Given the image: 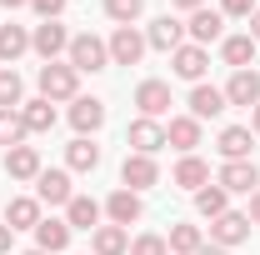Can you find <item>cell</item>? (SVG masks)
Returning <instances> with one entry per match:
<instances>
[{
  "mask_svg": "<svg viewBox=\"0 0 260 255\" xmlns=\"http://www.w3.org/2000/svg\"><path fill=\"white\" fill-rule=\"evenodd\" d=\"M65 245H70V225H65V220H40V225H35V250L60 255Z\"/></svg>",
  "mask_w": 260,
  "mask_h": 255,
  "instance_id": "24",
  "label": "cell"
},
{
  "mask_svg": "<svg viewBox=\"0 0 260 255\" xmlns=\"http://www.w3.org/2000/svg\"><path fill=\"white\" fill-rule=\"evenodd\" d=\"M30 50V30L25 25H0V60H20Z\"/></svg>",
  "mask_w": 260,
  "mask_h": 255,
  "instance_id": "29",
  "label": "cell"
},
{
  "mask_svg": "<svg viewBox=\"0 0 260 255\" xmlns=\"http://www.w3.org/2000/svg\"><path fill=\"white\" fill-rule=\"evenodd\" d=\"M0 145H5V150L25 145V120H20V110H0Z\"/></svg>",
  "mask_w": 260,
  "mask_h": 255,
  "instance_id": "31",
  "label": "cell"
},
{
  "mask_svg": "<svg viewBox=\"0 0 260 255\" xmlns=\"http://www.w3.org/2000/svg\"><path fill=\"white\" fill-rule=\"evenodd\" d=\"M170 255H195L200 245H205V235H200V225H170Z\"/></svg>",
  "mask_w": 260,
  "mask_h": 255,
  "instance_id": "30",
  "label": "cell"
},
{
  "mask_svg": "<svg viewBox=\"0 0 260 255\" xmlns=\"http://www.w3.org/2000/svg\"><path fill=\"white\" fill-rule=\"evenodd\" d=\"M225 100H230V105H250V110H255V105H260V70H235L230 85H225Z\"/></svg>",
  "mask_w": 260,
  "mask_h": 255,
  "instance_id": "15",
  "label": "cell"
},
{
  "mask_svg": "<svg viewBox=\"0 0 260 255\" xmlns=\"http://www.w3.org/2000/svg\"><path fill=\"white\" fill-rule=\"evenodd\" d=\"M5 225H10V230H35V225H40V200L15 195V200L5 205Z\"/></svg>",
  "mask_w": 260,
  "mask_h": 255,
  "instance_id": "23",
  "label": "cell"
},
{
  "mask_svg": "<svg viewBox=\"0 0 260 255\" xmlns=\"http://www.w3.org/2000/svg\"><path fill=\"white\" fill-rule=\"evenodd\" d=\"M10 235H15V230H10V225H5V220H0V255H5V250H10Z\"/></svg>",
  "mask_w": 260,
  "mask_h": 255,
  "instance_id": "38",
  "label": "cell"
},
{
  "mask_svg": "<svg viewBox=\"0 0 260 255\" xmlns=\"http://www.w3.org/2000/svg\"><path fill=\"white\" fill-rule=\"evenodd\" d=\"M120 180H125V190H150L155 180H160V170H155V155H125V165H120Z\"/></svg>",
  "mask_w": 260,
  "mask_h": 255,
  "instance_id": "9",
  "label": "cell"
},
{
  "mask_svg": "<svg viewBox=\"0 0 260 255\" xmlns=\"http://www.w3.org/2000/svg\"><path fill=\"white\" fill-rule=\"evenodd\" d=\"M65 225H70V230H100V205L90 195H75V200L65 205Z\"/></svg>",
  "mask_w": 260,
  "mask_h": 255,
  "instance_id": "22",
  "label": "cell"
},
{
  "mask_svg": "<svg viewBox=\"0 0 260 255\" xmlns=\"http://www.w3.org/2000/svg\"><path fill=\"white\" fill-rule=\"evenodd\" d=\"M215 185L225 195H250L260 185V170H255V160H225L220 165V175H215Z\"/></svg>",
  "mask_w": 260,
  "mask_h": 255,
  "instance_id": "3",
  "label": "cell"
},
{
  "mask_svg": "<svg viewBox=\"0 0 260 255\" xmlns=\"http://www.w3.org/2000/svg\"><path fill=\"white\" fill-rule=\"evenodd\" d=\"M180 40H185V25L175 20V15H160L155 25H150V35H145V45H155V50H180Z\"/></svg>",
  "mask_w": 260,
  "mask_h": 255,
  "instance_id": "19",
  "label": "cell"
},
{
  "mask_svg": "<svg viewBox=\"0 0 260 255\" xmlns=\"http://www.w3.org/2000/svg\"><path fill=\"white\" fill-rule=\"evenodd\" d=\"M250 135H260V105L250 110Z\"/></svg>",
  "mask_w": 260,
  "mask_h": 255,
  "instance_id": "43",
  "label": "cell"
},
{
  "mask_svg": "<svg viewBox=\"0 0 260 255\" xmlns=\"http://www.w3.org/2000/svg\"><path fill=\"white\" fill-rule=\"evenodd\" d=\"M185 30H190L195 45H210V40H220V30H225V15L200 5V10H190V25H185Z\"/></svg>",
  "mask_w": 260,
  "mask_h": 255,
  "instance_id": "16",
  "label": "cell"
},
{
  "mask_svg": "<svg viewBox=\"0 0 260 255\" xmlns=\"http://www.w3.org/2000/svg\"><path fill=\"white\" fill-rule=\"evenodd\" d=\"M0 5H5V10H20V5H30V0H0Z\"/></svg>",
  "mask_w": 260,
  "mask_h": 255,
  "instance_id": "44",
  "label": "cell"
},
{
  "mask_svg": "<svg viewBox=\"0 0 260 255\" xmlns=\"http://www.w3.org/2000/svg\"><path fill=\"white\" fill-rule=\"evenodd\" d=\"M65 165H70V170H95L100 165V145L90 135H75V140L65 145Z\"/></svg>",
  "mask_w": 260,
  "mask_h": 255,
  "instance_id": "26",
  "label": "cell"
},
{
  "mask_svg": "<svg viewBox=\"0 0 260 255\" xmlns=\"http://www.w3.org/2000/svg\"><path fill=\"white\" fill-rule=\"evenodd\" d=\"M90 245H95V255H125L130 250V235H125V225H100Z\"/></svg>",
  "mask_w": 260,
  "mask_h": 255,
  "instance_id": "28",
  "label": "cell"
},
{
  "mask_svg": "<svg viewBox=\"0 0 260 255\" xmlns=\"http://www.w3.org/2000/svg\"><path fill=\"white\" fill-rule=\"evenodd\" d=\"M35 190H40L45 205H70V200H75L70 175H65V170H40V175H35Z\"/></svg>",
  "mask_w": 260,
  "mask_h": 255,
  "instance_id": "11",
  "label": "cell"
},
{
  "mask_svg": "<svg viewBox=\"0 0 260 255\" xmlns=\"http://www.w3.org/2000/svg\"><path fill=\"white\" fill-rule=\"evenodd\" d=\"M30 50H35L45 65H50L60 50H70V35H65V25H60V20H40V25H35V35H30Z\"/></svg>",
  "mask_w": 260,
  "mask_h": 255,
  "instance_id": "4",
  "label": "cell"
},
{
  "mask_svg": "<svg viewBox=\"0 0 260 255\" xmlns=\"http://www.w3.org/2000/svg\"><path fill=\"white\" fill-rule=\"evenodd\" d=\"M20 90H25L20 75L5 65V70H0V110H15V105H20Z\"/></svg>",
  "mask_w": 260,
  "mask_h": 255,
  "instance_id": "33",
  "label": "cell"
},
{
  "mask_svg": "<svg viewBox=\"0 0 260 255\" xmlns=\"http://www.w3.org/2000/svg\"><path fill=\"white\" fill-rule=\"evenodd\" d=\"M225 105H230V100H225V90H215V85H205V80H200V85L190 90V115H195V120H215Z\"/></svg>",
  "mask_w": 260,
  "mask_h": 255,
  "instance_id": "17",
  "label": "cell"
},
{
  "mask_svg": "<svg viewBox=\"0 0 260 255\" xmlns=\"http://www.w3.org/2000/svg\"><path fill=\"white\" fill-rule=\"evenodd\" d=\"M195 210H200L205 220L225 215V190H220V185H205V190H195Z\"/></svg>",
  "mask_w": 260,
  "mask_h": 255,
  "instance_id": "32",
  "label": "cell"
},
{
  "mask_svg": "<svg viewBox=\"0 0 260 255\" xmlns=\"http://www.w3.org/2000/svg\"><path fill=\"white\" fill-rule=\"evenodd\" d=\"M170 5H180V10H200L205 0H170Z\"/></svg>",
  "mask_w": 260,
  "mask_h": 255,
  "instance_id": "42",
  "label": "cell"
},
{
  "mask_svg": "<svg viewBox=\"0 0 260 255\" xmlns=\"http://www.w3.org/2000/svg\"><path fill=\"white\" fill-rule=\"evenodd\" d=\"M250 140H255V135H250L245 125H225V130H220V145H215V150H220L225 160H250Z\"/></svg>",
  "mask_w": 260,
  "mask_h": 255,
  "instance_id": "27",
  "label": "cell"
},
{
  "mask_svg": "<svg viewBox=\"0 0 260 255\" xmlns=\"http://www.w3.org/2000/svg\"><path fill=\"white\" fill-rule=\"evenodd\" d=\"M165 145H175L180 155H195V145H200V120H195V115H175V120L165 125Z\"/></svg>",
  "mask_w": 260,
  "mask_h": 255,
  "instance_id": "13",
  "label": "cell"
},
{
  "mask_svg": "<svg viewBox=\"0 0 260 255\" xmlns=\"http://www.w3.org/2000/svg\"><path fill=\"white\" fill-rule=\"evenodd\" d=\"M250 225H260V190H255V200H250Z\"/></svg>",
  "mask_w": 260,
  "mask_h": 255,
  "instance_id": "41",
  "label": "cell"
},
{
  "mask_svg": "<svg viewBox=\"0 0 260 255\" xmlns=\"http://www.w3.org/2000/svg\"><path fill=\"white\" fill-rule=\"evenodd\" d=\"M30 10H35V15H40V20H60L65 0H30Z\"/></svg>",
  "mask_w": 260,
  "mask_h": 255,
  "instance_id": "36",
  "label": "cell"
},
{
  "mask_svg": "<svg viewBox=\"0 0 260 255\" xmlns=\"http://www.w3.org/2000/svg\"><path fill=\"white\" fill-rule=\"evenodd\" d=\"M75 85H80V70H75V65L70 60H50V65H40V95L50 100V105H55V100H75Z\"/></svg>",
  "mask_w": 260,
  "mask_h": 255,
  "instance_id": "1",
  "label": "cell"
},
{
  "mask_svg": "<svg viewBox=\"0 0 260 255\" xmlns=\"http://www.w3.org/2000/svg\"><path fill=\"white\" fill-rule=\"evenodd\" d=\"M250 40L260 45V5H255V15H250Z\"/></svg>",
  "mask_w": 260,
  "mask_h": 255,
  "instance_id": "39",
  "label": "cell"
},
{
  "mask_svg": "<svg viewBox=\"0 0 260 255\" xmlns=\"http://www.w3.org/2000/svg\"><path fill=\"white\" fill-rule=\"evenodd\" d=\"M180 190H205V180H210V165L200 155H180V165H175V175H170Z\"/></svg>",
  "mask_w": 260,
  "mask_h": 255,
  "instance_id": "21",
  "label": "cell"
},
{
  "mask_svg": "<svg viewBox=\"0 0 260 255\" xmlns=\"http://www.w3.org/2000/svg\"><path fill=\"white\" fill-rule=\"evenodd\" d=\"M210 240L215 245H240V240H250V215H240V210H225V215H215L210 220Z\"/></svg>",
  "mask_w": 260,
  "mask_h": 255,
  "instance_id": "6",
  "label": "cell"
},
{
  "mask_svg": "<svg viewBox=\"0 0 260 255\" xmlns=\"http://www.w3.org/2000/svg\"><path fill=\"white\" fill-rule=\"evenodd\" d=\"M105 215H110V225H135L140 215H145V205H140V195H135V190L120 185V190L105 200Z\"/></svg>",
  "mask_w": 260,
  "mask_h": 255,
  "instance_id": "14",
  "label": "cell"
},
{
  "mask_svg": "<svg viewBox=\"0 0 260 255\" xmlns=\"http://www.w3.org/2000/svg\"><path fill=\"white\" fill-rule=\"evenodd\" d=\"M25 255H45V250H25Z\"/></svg>",
  "mask_w": 260,
  "mask_h": 255,
  "instance_id": "45",
  "label": "cell"
},
{
  "mask_svg": "<svg viewBox=\"0 0 260 255\" xmlns=\"http://www.w3.org/2000/svg\"><path fill=\"white\" fill-rule=\"evenodd\" d=\"M140 55H145V35L135 25H115V35H110V65H140Z\"/></svg>",
  "mask_w": 260,
  "mask_h": 255,
  "instance_id": "5",
  "label": "cell"
},
{
  "mask_svg": "<svg viewBox=\"0 0 260 255\" xmlns=\"http://www.w3.org/2000/svg\"><path fill=\"white\" fill-rule=\"evenodd\" d=\"M5 170H10V180H35L45 165H40L35 145H15V150H5Z\"/></svg>",
  "mask_w": 260,
  "mask_h": 255,
  "instance_id": "18",
  "label": "cell"
},
{
  "mask_svg": "<svg viewBox=\"0 0 260 255\" xmlns=\"http://www.w3.org/2000/svg\"><path fill=\"white\" fill-rule=\"evenodd\" d=\"M135 110H140L145 120H160L165 110H170V85H165V80H140V90H135Z\"/></svg>",
  "mask_w": 260,
  "mask_h": 255,
  "instance_id": "7",
  "label": "cell"
},
{
  "mask_svg": "<svg viewBox=\"0 0 260 255\" xmlns=\"http://www.w3.org/2000/svg\"><path fill=\"white\" fill-rule=\"evenodd\" d=\"M125 140L135 145V155H155V150H165V125L160 120H130V130H125Z\"/></svg>",
  "mask_w": 260,
  "mask_h": 255,
  "instance_id": "8",
  "label": "cell"
},
{
  "mask_svg": "<svg viewBox=\"0 0 260 255\" xmlns=\"http://www.w3.org/2000/svg\"><path fill=\"white\" fill-rule=\"evenodd\" d=\"M130 255H170V245H165V235H135Z\"/></svg>",
  "mask_w": 260,
  "mask_h": 255,
  "instance_id": "35",
  "label": "cell"
},
{
  "mask_svg": "<svg viewBox=\"0 0 260 255\" xmlns=\"http://www.w3.org/2000/svg\"><path fill=\"white\" fill-rule=\"evenodd\" d=\"M20 120H25V135H45V130H55V105L45 95L25 100V105H20Z\"/></svg>",
  "mask_w": 260,
  "mask_h": 255,
  "instance_id": "20",
  "label": "cell"
},
{
  "mask_svg": "<svg viewBox=\"0 0 260 255\" xmlns=\"http://www.w3.org/2000/svg\"><path fill=\"white\" fill-rule=\"evenodd\" d=\"M220 60L235 65V70H250V65H255V40H250V35H230V40H220Z\"/></svg>",
  "mask_w": 260,
  "mask_h": 255,
  "instance_id": "25",
  "label": "cell"
},
{
  "mask_svg": "<svg viewBox=\"0 0 260 255\" xmlns=\"http://www.w3.org/2000/svg\"><path fill=\"white\" fill-rule=\"evenodd\" d=\"M140 10H145V0H105V15H110L115 25H130Z\"/></svg>",
  "mask_w": 260,
  "mask_h": 255,
  "instance_id": "34",
  "label": "cell"
},
{
  "mask_svg": "<svg viewBox=\"0 0 260 255\" xmlns=\"http://www.w3.org/2000/svg\"><path fill=\"white\" fill-rule=\"evenodd\" d=\"M220 15H255V0H220Z\"/></svg>",
  "mask_w": 260,
  "mask_h": 255,
  "instance_id": "37",
  "label": "cell"
},
{
  "mask_svg": "<svg viewBox=\"0 0 260 255\" xmlns=\"http://www.w3.org/2000/svg\"><path fill=\"white\" fill-rule=\"evenodd\" d=\"M70 65L95 75V70H105V65H110V45H105L100 35H75V40H70Z\"/></svg>",
  "mask_w": 260,
  "mask_h": 255,
  "instance_id": "2",
  "label": "cell"
},
{
  "mask_svg": "<svg viewBox=\"0 0 260 255\" xmlns=\"http://www.w3.org/2000/svg\"><path fill=\"white\" fill-rule=\"evenodd\" d=\"M195 255H230V250H225V245H200Z\"/></svg>",
  "mask_w": 260,
  "mask_h": 255,
  "instance_id": "40",
  "label": "cell"
},
{
  "mask_svg": "<svg viewBox=\"0 0 260 255\" xmlns=\"http://www.w3.org/2000/svg\"><path fill=\"white\" fill-rule=\"evenodd\" d=\"M205 65H210V55H205V45H180V50L170 55V70H175L180 80H195V85H200Z\"/></svg>",
  "mask_w": 260,
  "mask_h": 255,
  "instance_id": "12",
  "label": "cell"
},
{
  "mask_svg": "<svg viewBox=\"0 0 260 255\" xmlns=\"http://www.w3.org/2000/svg\"><path fill=\"white\" fill-rule=\"evenodd\" d=\"M70 125L80 130V135H95V130L105 125V100H95V95H75V100H70Z\"/></svg>",
  "mask_w": 260,
  "mask_h": 255,
  "instance_id": "10",
  "label": "cell"
}]
</instances>
